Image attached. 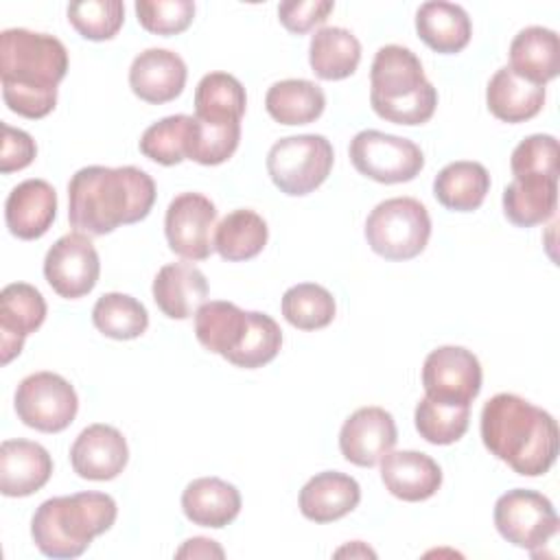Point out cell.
I'll return each instance as SVG.
<instances>
[{"instance_id":"cell-1","label":"cell","mask_w":560,"mask_h":560,"mask_svg":"<svg viewBox=\"0 0 560 560\" xmlns=\"http://www.w3.org/2000/svg\"><path fill=\"white\" fill-rule=\"evenodd\" d=\"M153 203L155 182L138 166H83L68 184L70 225L92 236L147 219Z\"/></svg>"},{"instance_id":"cell-2","label":"cell","mask_w":560,"mask_h":560,"mask_svg":"<svg viewBox=\"0 0 560 560\" xmlns=\"http://www.w3.org/2000/svg\"><path fill=\"white\" fill-rule=\"evenodd\" d=\"M66 72L68 50L57 37L28 28L0 33L2 98L13 114L31 120L48 116Z\"/></svg>"},{"instance_id":"cell-3","label":"cell","mask_w":560,"mask_h":560,"mask_svg":"<svg viewBox=\"0 0 560 560\" xmlns=\"http://www.w3.org/2000/svg\"><path fill=\"white\" fill-rule=\"evenodd\" d=\"M479 429L483 446L523 477L545 475L558 457V422L516 394L492 396L481 409Z\"/></svg>"},{"instance_id":"cell-4","label":"cell","mask_w":560,"mask_h":560,"mask_svg":"<svg viewBox=\"0 0 560 560\" xmlns=\"http://www.w3.org/2000/svg\"><path fill=\"white\" fill-rule=\"evenodd\" d=\"M116 501L105 492H77L39 503L31 518L35 547L48 558H77L116 521Z\"/></svg>"},{"instance_id":"cell-5","label":"cell","mask_w":560,"mask_h":560,"mask_svg":"<svg viewBox=\"0 0 560 560\" xmlns=\"http://www.w3.org/2000/svg\"><path fill=\"white\" fill-rule=\"evenodd\" d=\"M370 105L376 116L396 125H422L438 107V90L424 77L413 50L387 44L370 68Z\"/></svg>"},{"instance_id":"cell-6","label":"cell","mask_w":560,"mask_h":560,"mask_svg":"<svg viewBox=\"0 0 560 560\" xmlns=\"http://www.w3.org/2000/svg\"><path fill=\"white\" fill-rule=\"evenodd\" d=\"M431 236V217L413 197H392L374 206L365 219L370 249L387 260H409L424 252Z\"/></svg>"},{"instance_id":"cell-7","label":"cell","mask_w":560,"mask_h":560,"mask_svg":"<svg viewBox=\"0 0 560 560\" xmlns=\"http://www.w3.org/2000/svg\"><path fill=\"white\" fill-rule=\"evenodd\" d=\"M332 162L330 140L319 133H300L273 142L267 153V173L280 192L302 197L326 182Z\"/></svg>"},{"instance_id":"cell-8","label":"cell","mask_w":560,"mask_h":560,"mask_svg":"<svg viewBox=\"0 0 560 560\" xmlns=\"http://www.w3.org/2000/svg\"><path fill=\"white\" fill-rule=\"evenodd\" d=\"M348 153L352 166L378 184L411 182L424 166V155L416 142L376 129L359 131L350 140Z\"/></svg>"},{"instance_id":"cell-9","label":"cell","mask_w":560,"mask_h":560,"mask_svg":"<svg viewBox=\"0 0 560 560\" xmlns=\"http://www.w3.org/2000/svg\"><path fill=\"white\" fill-rule=\"evenodd\" d=\"M18 418L42 433H59L72 424L79 411L74 387L55 372H35L15 389Z\"/></svg>"},{"instance_id":"cell-10","label":"cell","mask_w":560,"mask_h":560,"mask_svg":"<svg viewBox=\"0 0 560 560\" xmlns=\"http://www.w3.org/2000/svg\"><path fill=\"white\" fill-rule=\"evenodd\" d=\"M494 527L508 542L534 553L558 534V514L545 494L514 488L497 499Z\"/></svg>"},{"instance_id":"cell-11","label":"cell","mask_w":560,"mask_h":560,"mask_svg":"<svg viewBox=\"0 0 560 560\" xmlns=\"http://www.w3.org/2000/svg\"><path fill=\"white\" fill-rule=\"evenodd\" d=\"M422 387L431 400L470 407L481 389V363L462 346H440L424 359Z\"/></svg>"},{"instance_id":"cell-12","label":"cell","mask_w":560,"mask_h":560,"mask_svg":"<svg viewBox=\"0 0 560 560\" xmlns=\"http://www.w3.org/2000/svg\"><path fill=\"white\" fill-rule=\"evenodd\" d=\"M101 276V260L92 241L81 232L57 238L44 258V278L66 300L88 295Z\"/></svg>"},{"instance_id":"cell-13","label":"cell","mask_w":560,"mask_h":560,"mask_svg":"<svg viewBox=\"0 0 560 560\" xmlns=\"http://www.w3.org/2000/svg\"><path fill=\"white\" fill-rule=\"evenodd\" d=\"M217 206L201 192L177 195L164 217V234L173 254L186 260H206L214 252L212 228Z\"/></svg>"},{"instance_id":"cell-14","label":"cell","mask_w":560,"mask_h":560,"mask_svg":"<svg viewBox=\"0 0 560 560\" xmlns=\"http://www.w3.org/2000/svg\"><path fill=\"white\" fill-rule=\"evenodd\" d=\"M398 440L396 422L383 407H361L350 413L339 431V451L354 466H376Z\"/></svg>"},{"instance_id":"cell-15","label":"cell","mask_w":560,"mask_h":560,"mask_svg":"<svg viewBox=\"0 0 560 560\" xmlns=\"http://www.w3.org/2000/svg\"><path fill=\"white\" fill-rule=\"evenodd\" d=\"M127 462V440L112 424L96 422L85 427L70 446L72 470L90 481H109L118 477Z\"/></svg>"},{"instance_id":"cell-16","label":"cell","mask_w":560,"mask_h":560,"mask_svg":"<svg viewBox=\"0 0 560 560\" xmlns=\"http://www.w3.org/2000/svg\"><path fill=\"white\" fill-rule=\"evenodd\" d=\"M46 319V300L28 282H11L0 291V352L9 363L22 352L24 339Z\"/></svg>"},{"instance_id":"cell-17","label":"cell","mask_w":560,"mask_h":560,"mask_svg":"<svg viewBox=\"0 0 560 560\" xmlns=\"http://www.w3.org/2000/svg\"><path fill=\"white\" fill-rule=\"evenodd\" d=\"M188 68L184 59L168 48L142 50L129 68L131 92L151 105L175 101L186 85Z\"/></svg>"},{"instance_id":"cell-18","label":"cell","mask_w":560,"mask_h":560,"mask_svg":"<svg viewBox=\"0 0 560 560\" xmlns=\"http://www.w3.org/2000/svg\"><path fill=\"white\" fill-rule=\"evenodd\" d=\"M381 479L387 492L400 501L431 499L442 486V468L420 451H389L381 459Z\"/></svg>"},{"instance_id":"cell-19","label":"cell","mask_w":560,"mask_h":560,"mask_svg":"<svg viewBox=\"0 0 560 560\" xmlns=\"http://www.w3.org/2000/svg\"><path fill=\"white\" fill-rule=\"evenodd\" d=\"M57 217V192L46 179H24L7 197L4 221L13 236L35 241Z\"/></svg>"},{"instance_id":"cell-20","label":"cell","mask_w":560,"mask_h":560,"mask_svg":"<svg viewBox=\"0 0 560 560\" xmlns=\"http://www.w3.org/2000/svg\"><path fill=\"white\" fill-rule=\"evenodd\" d=\"M52 475V457L31 440H4L0 444V492L28 497L44 488Z\"/></svg>"},{"instance_id":"cell-21","label":"cell","mask_w":560,"mask_h":560,"mask_svg":"<svg viewBox=\"0 0 560 560\" xmlns=\"http://www.w3.org/2000/svg\"><path fill=\"white\" fill-rule=\"evenodd\" d=\"M361 501V486L339 470L311 477L300 490V512L313 523H332L350 514Z\"/></svg>"},{"instance_id":"cell-22","label":"cell","mask_w":560,"mask_h":560,"mask_svg":"<svg viewBox=\"0 0 560 560\" xmlns=\"http://www.w3.org/2000/svg\"><path fill=\"white\" fill-rule=\"evenodd\" d=\"M158 308L171 319H188L208 298V280L192 262L164 265L151 287Z\"/></svg>"},{"instance_id":"cell-23","label":"cell","mask_w":560,"mask_h":560,"mask_svg":"<svg viewBox=\"0 0 560 560\" xmlns=\"http://www.w3.org/2000/svg\"><path fill=\"white\" fill-rule=\"evenodd\" d=\"M182 510L192 525L221 529L238 516L241 492L219 477H199L184 488Z\"/></svg>"},{"instance_id":"cell-24","label":"cell","mask_w":560,"mask_h":560,"mask_svg":"<svg viewBox=\"0 0 560 560\" xmlns=\"http://www.w3.org/2000/svg\"><path fill=\"white\" fill-rule=\"evenodd\" d=\"M486 103L494 118L503 122H525L545 105V85L518 77L510 66L499 68L486 88Z\"/></svg>"},{"instance_id":"cell-25","label":"cell","mask_w":560,"mask_h":560,"mask_svg":"<svg viewBox=\"0 0 560 560\" xmlns=\"http://www.w3.org/2000/svg\"><path fill=\"white\" fill-rule=\"evenodd\" d=\"M510 68L536 85L556 79L560 72V39L556 31L545 26L518 31L510 44Z\"/></svg>"},{"instance_id":"cell-26","label":"cell","mask_w":560,"mask_h":560,"mask_svg":"<svg viewBox=\"0 0 560 560\" xmlns=\"http://www.w3.org/2000/svg\"><path fill=\"white\" fill-rule=\"evenodd\" d=\"M418 37L435 52L455 55L464 50L472 35V24L464 7L455 2H424L416 11Z\"/></svg>"},{"instance_id":"cell-27","label":"cell","mask_w":560,"mask_h":560,"mask_svg":"<svg viewBox=\"0 0 560 560\" xmlns=\"http://www.w3.org/2000/svg\"><path fill=\"white\" fill-rule=\"evenodd\" d=\"M247 324L249 311L238 308L234 302L210 300L195 313V337L206 350L228 359L241 346Z\"/></svg>"},{"instance_id":"cell-28","label":"cell","mask_w":560,"mask_h":560,"mask_svg":"<svg viewBox=\"0 0 560 560\" xmlns=\"http://www.w3.org/2000/svg\"><path fill=\"white\" fill-rule=\"evenodd\" d=\"M503 214L518 228H532L549 221L558 206V179L518 177L503 190Z\"/></svg>"},{"instance_id":"cell-29","label":"cell","mask_w":560,"mask_h":560,"mask_svg":"<svg viewBox=\"0 0 560 560\" xmlns=\"http://www.w3.org/2000/svg\"><path fill=\"white\" fill-rule=\"evenodd\" d=\"M361 61V42L341 26L319 28L308 44V63L324 81H341L354 74Z\"/></svg>"},{"instance_id":"cell-30","label":"cell","mask_w":560,"mask_h":560,"mask_svg":"<svg viewBox=\"0 0 560 560\" xmlns=\"http://www.w3.org/2000/svg\"><path fill=\"white\" fill-rule=\"evenodd\" d=\"M490 190V175L483 164L459 160L446 164L433 179L435 199L455 212L477 210Z\"/></svg>"},{"instance_id":"cell-31","label":"cell","mask_w":560,"mask_h":560,"mask_svg":"<svg viewBox=\"0 0 560 560\" xmlns=\"http://www.w3.org/2000/svg\"><path fill=\"white\" fill-rule=\"evenodd\" d=\"M326 107L324 90L308 79L276 81L265 96L267 114L280 125H308Z\"/></svg>"},{"instance_id":"cell-32","label":"cell","mask_w":560,"mask_h":560,"mask_svg":"<svg viewBox=\"0 0 560 560\" xmlns=\"http://www.w3.org/2000/svg\"><path fill=\"white\" fill-rule=\"evenodd\" d=\"M269 238L267 221L247 208L225 214L214 230V249L223 260L241 262L258 256Z\"/></svg>"},{"instance_id":"cell-33","label":"cell","mask_w":560,"mask_h":560,"mask_svg":"<svg viewBox=\"0 0 560 560\" xmlns=\"http://www.w3.org/2000/svg\"><path fill=\"white\" fill-rule=\"evenodd\" d=\"M247 96L243 83L228 72H208L195 90V118L203 122H241Z\"/></svg>"},{"instance_id":"cell-34","label":"cell","mask_w":560,"mask_h":560,"mask_svg":"<svg viewBox=\"0 0 560 560\" xmlns=\"http://www.w3.org/2000/svg\"><path fill=\"white\" fill-rule=\"evenodd\" d=\"M92 324L109 339L127 341L140 337L149 326V313L142 302L127 293H103L92 308Z\"/></svg>"},{"instance_id":"cell-35","label":"cell","mask_w":560,"mask_h":560,"mask_svg":"<svg viewBox=\"0 0 560 560\" xmlns=\"http://www.w3.org/2000/svg\"><path fill=\"white\" fill-rule=\"evenodd\" d=\"M195 116L173 114L144 129L140 136V153L162 166H175L188 160V144Z\"/></svg>"},{"instance_id":"cell-36","label":"cell","mask_w":560,"mask_h":560,"mask_svg":"<svg viewBox=\"0 0 560 560\" xmlns=\"http://www.w3.org/2000/svg\"><path fill=\"white\" fill-rule=\"evenodd\" d=\"M335 298L322 284L300 282L289 287L282 295V315L300 330L326 328L335 319Z\"/></svg>"},{"instance_id":"cell-37","label":"cell","mask_w":560,"mask_h":560,"mask_svg":"<svg viewBox=\"0 0 560 560\" xmlns=\"http://www.w3.org/2000/svg\"><path fill=\"white\" fill-rule=\"evenodd\" d=\"M416 429L420 438H424L429 444L446 446L464 438L470 422V407L468 405H448L438 402L431 398H422L416 405L413 413Z\"/></svg>"},{"instance_id":"cell-38","label":"cell","mask_w":560,"mask_h":560,"mask_svg":"<svg viewBox=\"0 0 560 560\" xmlns=\"http://www.w3.org/2000/svg\"><path fill=\"white\" fill-rule=\"evenodd\" d=\"M280 346H282V330L278 322L267 313L249 311L247 332L241 346L225 361H230L236 368L256 370L273 361L276 354L280 352Z\"/></svg>"},{"instance_id":"cell-39","label":"cell","mask_w":560,"mask_h":560,"mask_svg":"<svg viewBox=\"0 0 560 560\" xmlns=\"http://www.w3.org/2000/svg\"><path fill=\"white\" fill-rule=\"evenodd\" d=\"M68 22L81 37L92 42H105L120 31L125 22V4L120 0L70 2Z\"/></svg>"},{"instance_id":"cell-40","label":"cell","mask_w":560,"mask_h":560,"mask_svg":"<svg viewBox=\"0 0 560 560\" xmlns=\"http://www.w3.org/2000/svg\"><path fill=\"white\" fill-rule=\"evenodd\" d=\"M238 140H241V122L219 125V122H203L195 118L190 144H188V160L203 166L223 164L234 155Z\"/></svg>"},{"instance_id":"cell-41","label":"cell","mask_w":560,"mask_h":560,"mask_svg":"<svg viewBox=\"0 0 560 560\" xmlns=\"http://www.w3.org/2000/svg\"><path fill=\"white\" fill-rule=\"evenodd\" d=\"M558 140L549 133H532L521 140L510 158L514 179L518 177H551L558 179Z\"/></svg>"},{"instance_id":"cell-42","label":"cell","mask_w":560,"mask_h":560,"mask_svg":"<svg viewBox=\"0 0 560 560\" xmlns=\"http://www.w3.org/2000/svg\"><path fill=\"white\" fill-rule=\"evenodd\" d=\"M136 15L144 31L155 35L184 33L195 18V2L190 0H138Z\"/></svg>"},{"instance_id":"cell-43","label":"cell","mask_w":560,"mask_h":560,"mask_svg":"<svg viewBox=\"0 0 560 560\" xmlns=\"http://www.w3.org/2000/svg\"><path fill=\"white\" fill-rule=\"evenodd\" d=\"M332 9V0H289L278 7V18L289 33L302 35L317 24H324Z\"/></svg>"},{"instance_id":"cell-44","label":"cell","mask_w":560,"mask_h":560,"mask_svg":"<svg viewBox=\"0 0 560 560\" xmlns=\"http://www.w3.org/2000/svg\"><path fill=\"white\" fill-rule=\"evenodd\" d=\"M37 155V144L31 133L15 129L2 122V153H0V171L13 173L26 168Z\"/></svg>"},{"instance_id":"cell-45","label":"cell","mask_w":560,"mask_h":560,"mask_svg":"<svg viewBox=\"0 0 560 560\" xmlns=\"http://www.w3.org/2000/svg\"><path fill=\"white\" fill-rule=\"evenodd\" d=\"M223 558V549L210 540V538H203V536H195V538H188L177 551H175V558Z\"/></svg>"},{"instance_id":"cell-46","label":"cell","mask_w":560,"mask_h":560,"mask_svg":"<svg viewBox=\"0 0 560 560\" xmlns=\"http://www.w3.org/2000/svg\"><path fill=\"white\" fill-rule=\"evenodd\" d=\"M343 553H350V556H357V553H361V556H372V558H374V556H376V553H374V551H372V549H368V547H363V545H361V540H354V542H352V547H350V545H348V547H343V549H339V551H337V553H335V556H343Z\"/></svg>"}]
</instances>
